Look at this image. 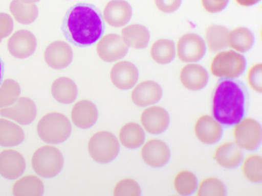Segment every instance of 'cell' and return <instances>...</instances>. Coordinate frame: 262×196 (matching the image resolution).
<instances>
[{
  "label": "cell",
  "mask_w": 262,
  "mask_h": 196,
  "mask_svg": "<svg viewBox=\"0 0 262 196\" xmlns=\"http://www.w3.org/2000/svg\"><path fill=\"white\" fill-rule=\"evenodd\" d=\"M62 30L66 38L74 45L86 47L102 38L105 24L102 14L94 5L79 3L67 11Z\"/></svg>",
  "instance_id": "obj_1"
},
{
  "label": "cell",
  "mask_w": 262,
  "mask_h": 196,
  "mask_svg": "<svg viewBox=\"0 0 262 196\" xmlns=\"http://www.w3.org/2000/svg\"><path fill=\"white\" fill-rule=\"evenodd\" d=\"M245 92L237 82L222 80L212 98V112L217 122L226 126L235 125L245 114Z\"/></svg>",
  "instance_id": "obj_2"
},
{
  "label": "cell",
  "mask_w": 262,
  "mask_h": 196,
  "mask_svg": "<svg viewBox=\"0 0 262 196\" xmlns=\"http://www.w3.org/2000/svg\"><path fill=\"white\" fill-rule=\"evenodd\" d=\"M37 132L39 138L46 143L61 144L69 138L72 132V125L64 114L50 113L39 121Z\"/></svg>",
  "instance_id": "obj_3"
},
{
  "label": "cell",
  "mask_w": 262,
  "mask_h": 196,
  "mask_svg": "<svg viewBox=\"0 0 262 196\" xmlns=\"http://www.w3.org/2000/svg\"><path fill=\"white\" fill-rule=\"evenodd\" d=\"M33 169L43 178H53L59 174L64 165V157L53 146H43L35 152L32 158Z\"/></svg>",
  "instance_id": "obj_4"
},
{
  "label": "cell",
  "mask_w": 262,
  "mask_h": 196,
  "mask_svg": "<svg viewBox=\"0 0 262 196\" xmlns=\"http://www.w3.org/2000/svg\"><path fill=\"white\" fill-rule=\"evenodd\" d=\"M120 150L118 139L107 131L95 133L88 143L91 157L98 163H107L116 159Z\"/></svg>",
  "instance_id": "obj_5"
},
{
  "label": "cell",
  "mask_w": 262,
  "mask_h": 196,
  "mask_svg": "<svg viewBox=\"0 0 262 196\" xmlns=\"http://www.w3.org/2000/svg\"><path fill=\"white\" fill-rule=\"evenodd\" d=\"M247 67L245 58L233 51H222L213 59L211 73L217 78L235 79L244 73Z\"/></svg>",
  "instance_id": "obj_6"
},
{
  "label": "cell",
  "mask_w": 262,
  "mask_h": 196,
  "mask_svg": "<svg viewBox=\"0 0 262 196\" xmlns=\"http://www.w3.org/2000/svg\"><path fill=\"white\" fill-rule=\"evenodd\" d=\"M235 125L233 134L236 144L245 150H256L261 141V127L258 121L243 118Z\"/></svg>",
  "instance_id": "obj_7"
},
{
  "label": "cell",
  "mask_w": 262,
  "mask_h": 196,
  "mask_svg": "<svg viewBox=\"0 0 262 196\" xmlns=\"http://www.w3.org/2000/svg\"><path fill=\"white\" fill-rule=\"evenodd\" d=\"M177 55L182 62H196L205 57L207 46L202 37L194 33L184 34L177 43Z\"/></svg>",
  "instance_id": "obj_8"
},
{
  "label": "cell",
  "mask_w": 262,
  "mask_h": 196,
  "mask_svg": "<svg viewBox=\"0 0 262 196\" xmlns=\"http://www.w3.org/2000/svg\"><path fill=\"white\" fill-rule=\"evenodd\" d=\"M128 47L122 37L116 34H107L100 39L97 46L98 57L106 62H116L125 57Z\"/></svg>",
  "instance_id": "obj_9"
},
{
  "label": "cell",
  "mask_w": 262,
  "mask_h": 196,
  "mask_svg": "<svg viewBox=\"0 0 262 196\" xmlns=\"http://www.w3.org/2000/svg\"><path fill=\"white\" fill-rule=\"evenodd\" d=\"M37 114L36 104L29 97H19L12 106L0 110V115L11 119L21 125H29Z\"/></svg>",
  "instance_id": "obj_10"
},
{
  "label": "cell",
  "mask_w": 262,
  "mask_h": 196,
  "mask_svg": "<svg viewBox=\"0 0 262 196\" xmlns=\"http://www.w3.org/2000/svg\"><path fill=\"white\" fill-rule=\"evenodd\" d=\"M8 48L11 55L18 59L31 57L37 48L36 36L29 30H19L9 39Z\"/></svg>",
  "instance_id": "obj_11"
},
{
  "label": "cell",
  "mask_w": 262,
  "mask_h": 196,
  "mask_svg": "<svg viewBox=\"0 0 262 196\" xmlns=\"http://www.w3.org/2000/svg\"><path fill=\"white\" fill-rule=\"evenodd\" d=\"M44 59L51 68H67L73 60V51L71 46L64 41H54L47 46Z\"/></svg>",
  "instance_id": "obj_12"
},
{
  "label": "cell",
  "mask_w": 262,
  "mask_h": 196,
  "mask_svg": "<svg viewBox=\"0 0 262 196\" xmlns=\"http://www.w3.org/2000/svg\"><path fill=\"white\" fill-rule=\"evenodd\" d=\"M139 72L133 63L122 61L116 63L112 67L111 79L112 83L120 90H130L137 84Z\"/></svg>",
  "instance_id": "obj_13"
},
{
  "label": "cell",
  "mask_w": 262,
  "mask_h": 196,
  "mask_svg": "<svg viewBox=\"0 0 262 196\" xmlns=\"http://www.w3.org/2000/svg\"><path fill=\"white\" fill-rule=\"evenodd\" d=\"M140 120L142 126L149 134H162L167 129L170 123L169 114L165 109L152 106L142 112Z\"/></svg>",
  "instance_id": "obj_14"
},
{
  "label": "cell",
  "mask_w": 262,
  "mask_h": 196,
  "mask_svg": "<svg viewBox=\"0 0 262 196\" xmlns=\"http://www.w3.org/2000/svg\"><path fill=\"white\" fill-rule=\"evenodd\" d=\"M142 160L152 167H161L167 164L170 158L167 144L160 139L147 141L141 151Z\"/></svg>",
  "instance_id": "obj_15"
},
{
  "label": "cell",
  "mask_w": 262,
  "mask_h": 196,
  "mask_svg": "<svg viewBox=\"0 0 262 196\" xmlns=\"http://www.w3.org/2000/svg\"><path fill=\"white\" fill-rule=\"evenodd\" d=\"M104 19L110 26L121 28L127 24L132 18L133 9L125 0H112L104 9Z\"/></svg>",
  "instance_id": "obj_16"
},
{
  "label": "cell",
  "mask_w": 262,
  "mask_h": 196,
  "mask_svg": "<svg viewBox=\"0 0 262 196\" xmlns=\"http://www.w3.org/2000/svg\"><path fill=\"white\" fill-rule=\"evenodd\" d=\"M25 169V158L18 152L5 150L0 153V175L4 178L9 180L19 178Z\"/></svg>",
  "instance_id": "obj_17"
},
{
  "label": "cell",
  "mask_w": 262,
  "mask_h": 196,
  "mask_svg": "<svg viewBox=\"0 0 262 196\" xmlns=\"http://www.w3.org/2000/svg\"><path fill=\"white\" fill-rule=\"evenodd\" d=\"M162 95V88L158 83L145 81L136 86L131 94V99L136 106L145 107L158 103Z\"/></svg>",
  "instance_id": "obj_18"
},
{
  "label": "cell",
  "mask_w": 262,
  "mask_h": 196,
  "mask_svg": "<svg viewBox=\"0 0 262 196\" xmlns=\"http://www.w3.org/2000/svg\"><path fill=\"white\" fill-rule=\"evenodd\" d=\"M72 122L81 129H89L97 122L98 112L94 103L88 100H80L72 109Z\"/></svg>",
  "instance_id": "obj_19"
},
{
  "label": "cell",
  "mask_w": 262,
  "mask_h": 196,
  "mask_svg": "<svg viewBox=\"0 0 262 196\" xmlns=\"http://www.w3.org/2000/svg\"><path fill=\"white\" fill-rule=\"evenodd\" d=\"M196 137L203 143L212 144L221 139L223 129L221 123L210 115H203L195 125Z\"/></svg>",
  "instance_id": "obj_20"
},
{
  "label": "cell",
  "mask_w": 262,
  "mask_h": 196,
  "mask_svg": "<svg viewBox=\"0 0 262 196\" xmlns=\"http://www.w3.org/2000/svg\"><path fill=\"white\" fill-rule=\"evenodd\" d=\"M180 81L187 89L200 90L207 86L209 81V74L201 65L189 64L182 67L180 71Z\"/></svg>",
  "instance_id": "obj_21"
},
{
  "label": "cell",
  "mask_w": 262,
  "mask_h": 196,
  "mask_svg": "<svg viewBox=\"0 0 262 196\" xmlns=\"http://www.w3.org/2000/svg\"><path fill=\"white\" fill-rule=\"evenodd\" d=\"M214 156L217 164L227 169H232L242 162L243 154L237 144L228 142L217 146Z\"/></svg>",
  "instance_id": "obj_22"
},
{
  "label": "cell",
  "mask_w": 262,
  "mask_h": 196,
  "mask_svg": "<svg viewBox=\"0 0 262 196\" xmlns=\"http://www.w3.org/2000/svg\"><path fill=\"white\" fill-rule=\"evenodd\" d=\"M121 37L128 47L142 49L148 45L150 33L148 29L141 24H131L124 28Z\"/></svg>",
  "instance_id": "obj_23"
},
{
  "label": "cell",
  "mask_w": 262,
  "mask_h": 196,
  "mask_svg": "<svg viewBox=\"0 0 262 196\" xmlns=\"http://www.w3.org/2000/svg\"><path fill=\"white\" fill-rule=\"evenodd\" d=\"M51 94L56 101L62 104H70L76 100L78 87L71 79L59 78L54 81L51 88Z\"/></svg>",
  "instance_id": "obj_24"
},
{
  "label": "cell",
  "mask_w": 262,
  "mask_h": 196,
  "mask_svg": "<svg viewBox=\"0 0 262 196\" xmlns=\"http://www.w3.org/2000/svg\"><path fill=\"white\" fill-rule=\"evenodd\" d=\"M25 139V133L16 124L0 118V146L13 147L19 145Z\"/></svg>",
  "instance_id": "obj_25"
},
{
  "label": "cell",
  "mask_w": 262,
  "mask_h": 196,
  "mask_svg": "<svg viewBox=\"0 0 262 196\" xmlns=\"http://www.w3.org/2000/svg\"><path fill=\"white\" fill-rule=\"evenodd\" d=\"M119 136L121 144L129 149L139 148L145 141L143 129L135 122H128L123 126Z\"/></svg>",
  "instance_id": "obj_26"
},
{
  "label": "cell",
  "mask_w": 262,
  "mask_h": 196,
  "mask_svg": "<svg viewBox=\"0 0 262 196\" xmlns=\"http://www.w3.org/2000/svg\"><path fill=\"white\" fill-rule=\"evenodd\" d=\"M254 43V35L247 28H236L229 32L228 46L237 52H247L252 48Z\"/></svg>",
  "instance_id": "obj_27"
},
{
  "label": "cell",
  "mask_w": 262,
  "mask_h": 196,
  "mask_svg": "<svg viewBox=\"0 0 262 196\" xmlns=\"http://www.w3.org/2000/svg\"><path fill=\"white\" fill-rule=\"evenodd\" d=\"M150 55L152 59L159 64H170L176 56L174 42L167 39H159L152 45Z\"/></svg>",
  "instance_id": "obj_28"
},
{
  "label": "cell",
  "mask_w": 262,
  "mask_h": 196,
  "mask_svg": "<svg viewBox=\"0 0 262 196\" xmlns=\"http://www.w3.org/2000/svg\"><path fill=\"white\" fill-rule=\"evenodd\" d=\"M43 192V182L34 176H25L18 179L13 188V195L16 196L42 195Z\"/></svg>",
  "instance_id": "obj_29"
},
{
  "label": "cell",
  "mask_w": 262,
  "mask_h": 196,
  "mask_svg": "<svg viewBox=\"0 0 262 196\" xmlns=\"http://www.w3.org/2000/svg\"><path fill=\"white\" fill-rule=\"evenodd\" d=\"M10 11L17 22L22 24H30L36 20L39 11L34 4L25 3L21 0H13Z\"/></svg>",
  "instance_id": "obj_30"
},
{
  "label": "cell",
  "mask_w": 262,
  "mask_h": 196,
  "mask_svg": "<svg viewBox=\"0 0 262 196\" xmlns=\"http://www.w3.org/2000/svg\"><path fill=\"white\" fill-rule=\"evenodd\" d=\"M229 30L224 26H210L206 32V42L212 52L216 53L228 46Z\"/></svg>",
  "instance_id": "obj_31"
},
{
  "label": "cell",
  "mask_w": 262,
  "mask_h": 196,
  "mask_svg": "<svg viewBox=\"0 0 262 196\" xmlns=\"http://www.w3.org/2000/svg\"><path fill=\"white\" fill-rule=\"evenodd\" d=\"M20 87L17 82L8 79L0 85V109L11 106L19 98Z\"/></svg>",
  "instance_id": "obj_32"
},
{
  "label": "cell",
  "mask_w": 262,
  "mask_h": 196,
  "mask_svg": "<svg viewBox=\"0 0 262 196\" xmlns=\"http://www.w3.org/2000/svg\"><path fill=\"white\" fill-rule=\"evenodd\" d=\"M242 171L245 177L253 183L262 181V159L259 155L247 156L243 163Z\"/></svg>",
  "instance_id": "obj_33"
},
{
  "label": "cell",
  "mask_w": 262,
  "mask_h": 196,
  "mask_svg": "<svg viewBox=\"0 0 262 196\" xmlns=\"http://www.w3.org/2000/svg\"><path fill=\"white\" fill-rule=\"evenodd\" d=\"M174 186L179 194L191 195L196 188L198 180L193 173L185 170L179 172L175 177Z\"/></svg>",
  "instance_id": "obj_34"
},
{
  "label": "cell",
  "mask_w": 262,
  "mask_h": 196,
  "mask_svg": "<svg viewBox=\"0 0 262 196\" xmlns=\"http://www.w3.org/2000/svg\"><path fill=\"white\" fill-rule=\"evenodd\" d=\"M196 195L200 196L225 195V185L221 180L216 177H208L200 183Z\"/></svg>",
  "instance_id": "obj_35"
},
{
  "label": "cell",
  "mask_w": 262,
  "mask_h": 196,
  "mask_svg": "<svg viewBox=\"0 0 262 196\" xmlns=\"http://www.w3.org/2000/svg\"><path fill=\"white\" fill-rule=\"evenodd\" d=\"M114 195L139 196L141 195V189L135 180L125 179L117 183L114 188Z\"/></svg>",
  "instance_id": "obj_36"
},
{
  "label": "cell",
  "mask_w": 262,
  "mask_h": 196,
  "mask_svg": "<svg viewBox=\"0 0 262 196\" xmlns=\"http://www.w3.org/2000/svg\"><path fill=\"white\" fill-rule=\"evenodd\" d=\"M248 82L252 89L262 92V65L261 63L253 65L248 74Z\"/></svg>",
  "instance_id": "obj_37"
},
{
  "label": "cell",
  "mask_w": 262,
  "mask_h": 196,
  "mask_svg": "<svg viewBox=\"0 0 262 196\" xmlns=\"http://www.w3.org/2000/svg\"><path fill=\"white\" fill-rule=\"evenodd\" d=\"M157 8L161 12L170 14L175 12L181 6L182 0H154Z\"/></svg>",
  "instance_id": "obj_38"
},
{
  "label": "cell",
  "mask_w": 262,
  "mask_h": 196,
  "mask_svg": "<svg viewBox=\"0 0 262 196\" xmlns=\"http://www.w3.org/2000/svg\"><path fill=\"white\" fill-rule=\"evenodd\" d=\"M13 20L10 16L6 13H0V41L13 32Z\"/></svg>",
  "instance_id": "obj_39"
},
{
  "label": "cell",
  "mask_w": 262,
  "mask_h": 196,
  "mask_svg": "<svg viewBox=\"0 0 262 196\" xmlns=\"http://www.w3.org/2000/svg\"><path fill=\"white\" fill-rule=\"evenodd\" d=\"M201 3L205 10L208 13H216L226 9V5L217 4L212 0H201Z\"/></svg>",
  "instance_id": "obj_40"
},
{
  "label": "cell",
  "mask_w": 262,
  "mask_h": 196,
  "mask_svg": "<svg viewBox=\"0 0 262 196\" xmlns=\"http://www.w3.org/2000/svg\"><path fill=\"white\" fill-rule=\"evenodd\" d=\"M260 1L261 0H235V2H237L239 6L243 7L254 6V5L258 4V2Z\"/></svg>",
  "instance_id": "obj_41"
},
{
  "label": "cell",
  "mask_w": 262,
  "mask_h": 196,
  "mask_svg": "<svg viewBox=\"0 0 262 196\" xmlns=\"http://www.w3.org/2000/svg\"><path fill=\"white\" fill-rule=\"evenodd\" d=\"M4 71V63L2 62V58H0V84L2 83V79H3Z\"/></svg>",
  "instance_id": "obj_42"
},
{
  "label": "cell",
  "mask_w": 262,
  "mask_h": 196,
  "mask_svg": "<svg viewBox=\"0 0 262 196\" xmlns=\"http://www.w3.org/2000/svg\"><path fill=\"white\" fill-rule=\"evenodd\" d=\"M212 1L217 4L226 5V6H228L229 2V0H212Z\"/></svg>",
  "instance_id": "obj_43"
},
{
  "label": "cell",
  "mask_w": 262,
  "mask_h": 196,
  "mask_svg": "<svg viewBox=\"0 0 262 196\" xmlns=\"http://www.w3.org/2000/svg\"><path fill=\"white\" fill-rule=\"evenodd\" d=\"M21 1L28 4H34L36 3V2H39V0H21Z\"/></svg>",
  "instance_id": "obj_44"
}]
</instances>
